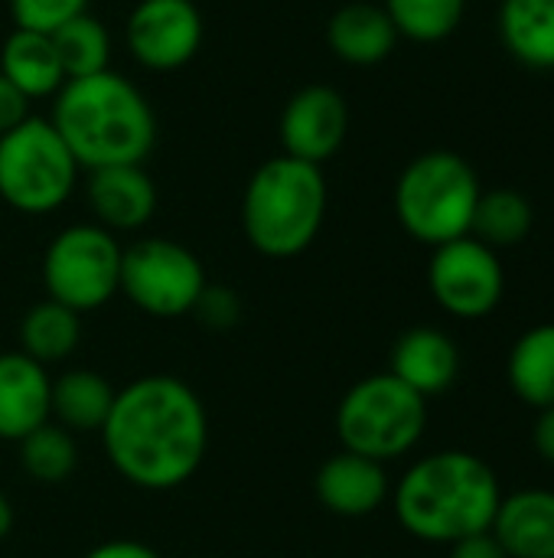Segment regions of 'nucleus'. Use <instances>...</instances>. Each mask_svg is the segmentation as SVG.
<instances>
[{
	"mask_svg": "<svg viewBox=\"0 0 554 558\" xmlns=\"http://www.w3.org/2000/svg\"><path fill=\"white\" fill-rule=\"evenodd\" d=\"M111 468L140 490H176L202 468L209 415L202 399L176 376L150 373L118 389L98 432Z\"/></svg>",
	"mask_w": 554,
	"mask_h": 558,
	"instance_id": "f257e3e1",
	"label": "nucleus"
},
{
	"mask_svg": "<svg viewBox=\"0 0 554 558\" xmlns=\"http://www.w3.org/2000/svg\"><path fill=\"white\" fill-rule=\"evenodd\" d=\"M503 487L496 471L473 451H434L418 458L392 490L402 530L431 546L490 533Z\"/></svg>",
	"mask_w": 554,
	"mask_h": 558,
	"instance_id": "f03ea898",
	"label": "nucleus"
},
{
	"mask_svg": "<svg viewBox=\"0 0 554 558\" xmlns=\"http://www.w3.org/2000/svg\"><path fill=\"white\" fill-rule=\"evenodd\" d=\"M52 128L82 170L144 163L157 144V118L147 95L121 72L65 78L52 95Z\"/></svg>",
	"mask_w": 554,
	"mask_h": 558,
	"instance_id": "7ed1b4c3",
	"label": "nucleus"
},
{
	"mask_svg": "<svg viewBox=\"0 0 554 558\" xmlns=\"http://www.w3.org/2000/svg\"><path fill=\"white\" fill-rule=\"evenodd\" d=\"M327 206L323 167L281 154L251 173L242 196V229L258 255L294 258L317 242Z\"/></svg>",
	"mask_w": 554,
	"mask_h": 558,
	"instance_id": "20e7f679",
	"label": "nucleus"
},
{
	"mask_svg": "<svg viewBox=\"0 0 554 558\" xmlns=\"http://www.w3.org/2000/svg\"><path fill=\"white\" fill-rule=\"evenodd\" d=\"M480 193V177L460 154L428 150L395 183V219L415 242L438 248L470 235Z\"/></svg>",
	"mask_w": 554,
	"mask_h": 558,
	"instance_id": "39448f33",
	"label": "nucleus"
},
{
	"mask_svg": "<svg viewBox=\"0 0 554 558\" xmlns=\"http://www.w3.org/2000/svg\"><path fill=\"white\" fill-rule=\"evenodd\" d=\"M428 428V399L392 373H376L349 386L336 405V438L343 451L379 464L398 461L418 448Z\"/></svg>",
	"mask_w": 554,
	"mask_h": 558,
	"instance_id": "423d86ee",
	"label": "nucleus"
},
{
	"mask_svg": "<svg viewBox=\"0 0 554 558\" xmlns=\"http://www.w3.org/2000/svg\"><path fill=\"white\" fill-rule=\"evenodd\" d=\"M78 163L49 118L29 114L0 137V199L23 216H49L69 203Z\"/></svg>",
	"mask_w": 554,
	"mask_h": 558,
	"instance_id": "0eeeda50",
	"label": "nucleus"
},
{
	"mask_svg": "<svg viewBox=\"0 0 554 558\" xmlns=\"http://www.w3.org/2000/svg\"><path fill=\"white\" fill-rule=\"evenodd\" d=\"M121 242L98 222H75L52 235L42 255V288L49 301L88 314L121 291Z\"/></svg>",
	"mask_w": 554,
	"mask_h": 558,
	"instance_id": "6e6552de",
	"label": "nucleus"
},
{
	"mask_svg": "<svg viewBox=\"0 0 554 558\" xmlns=\"http://www.w3.org/2000/svg\"><path fill=\"white\" fill-rule=\"evenodd\" d=\"M206 284L202 262L173 239H137L121 252V294L147 317L193 314Z\"/></svg>",
	"mask_w": 554,
	"mask_h": 558,
	"instance_id": "1a4fd4ad",
	"label": "nucleus"
},
{
	"mask_svg": "<svg viewBox=\"0 0 554 558\" xmlns=\"http://www.w3.org/2000/svg\"><path fill=\"white\" fill-rule=\"evenodd\" d=\"M428 288L444 314L457 320H483L503 304L506 268L500 252L473 235H464L431 252Z\"/></svg>",
	"mask_w": 554,
	"mask_h": 558,
	"instance_id": "9d476101",
	"label": "nucleus"
},
{
	"mask_svg": "<svg viewBox=\"0 0 554 558\" xmlns=\"http://www.w3.org/2000/svg\"><path fill=\"white\" fill-rule=\"evenodd\" d=\"M131 56L150 72L193 62L202 46V13L193 0H137L124 23Z\"/></svg>",
	"mask_w": 554,
	"mask_h": 558,
	"instance_id": "9b49d317",
	"label": "nucleus"
},
{
	"mask_svg": "<svg viewBox=\"0 0 554 558\" xmlns=\"http://www.w3.org/2000/svg\"><path fill=\"white\" fill-rule=\"evenodd\" d=\"M278 134L287 157L323 167L349 134V105L330 85H307L284 105Z\"/></svg>",
	"mask_w": 554,
	"mask_h": 558,
	"instance_id": "f8f14e48",
	"label": "nucleus"
},
{
	"mask_svg": "<svg viewBox=\"0 0 554 558\" xmlns=\"http://www.w3.org/2000/svg\"><path fill=\"white\" fill-rule=\"evenodd\" d=\"M313 494L333 517L362 520L392 497V481L385 464L353 451H340L320 464L313 477Z\"/></svg>",
	"mask_w": 554,
	"mask_h": 558,
	"instance_id": "ddd939ff",
	"label": "nucleus"
},
{
	"mask_svg": "<svg viewBox=\"0 0 554 558\" xmlns=\"http://www.w3.org/2000/svg\"><path fill=\"white\" fill-rule=\"evenodd\" d=\"M88 206L108 232H137L157 213V186L144 163L88 170Z\"/></svg>",
	"mask_w": 554,
	"mask_h": 558,
	"instance_id": "4468645a",
	"label": "nucleus"
},
{
	"mask_svg": "<svg viewBox=\"0 0 554 558\" xmlns=\"http://www.w3.org/2000/svg\"><path fill=\"white\" fill-rule=\"evenodd\" d=\"M52 376L42 363L20 350L0 353V441L20 445L26 435L52 422Z\"/></svg>",
	"mask_w": 554,
	"mask_h": 558,
	"instance_id": "2eb2a0df",
	"label": "nucleus"
},
{
	"mask_svg": "<svg viewBox=\"0 0 554 558\" xmlns=\"http://www.w3.org/2000/svg\"><path fill=\"white\" fill-rule=\"evenodd\" d=\"M389 373L402 379L418 396L431 399L447 392L460 376V350L454 337L438 327H411L405 330L389 356Z\"/></svg>",
	"mask_w": 554,
	"mask_h": 558,
	"instance_id": "dca6fc26",
	"label": "nucleus"
},
{
	"mask_svg": "<svg viewBox=\"0 0 554 558\" xmlns=\"http://www.w3.org/2000/svg\"><path fill=\"white\" fill-rule=\"evenodd\" d=\"M490 533L509 558H554V490L503 494Z\"/></svg>",
	"mask_w": 554,
	"mask_h": 558,
	"instance_id": "f3484780",
	"label": "nucleus"
},
{
	"mask_svg": "<svg viewBox=\"0 0 554 558\" xmlns=\"http://www.w3.org/2000/svg\"><path fill=\"white\" fill-rule=\"evenodd\" d=\"M327 43L336 59L349 65H379L382 59L392 56L398 33L385 13L382 3H346L330 16L327 26Z\"/></svg>",
	"mask_w": 554,
	"mask_h": 558,
	"instance_id": "a211bd4d",
	"label": "nucleus"
},
{
	"mask_svg": "<svg viewBox=\"0 0 554 558\" xmlns=\"http://www.w3.org/2000/svg\"><path fill=\"white\" fill-rule=\"evenodd\" d=\"M0 75L26 98H52L65 85L52 36L36 29H13L0 49Z\"/></svg>",
	"mask_w": 554,
	"mask_h": 558,
	"instance_id": "6ab92c4d",
	"label": "nucleus"
},
{
	"mask_svg": "<svg viewBox=\"0 0 554 558\" xmlns=\"http://www.w3.org/2000/svg\"><path fill=\"white\" fill-rule=\"evenodd\" d=\"M500 43L532 72H554V0H503Z\"/></svg>",
	"mask_w": 554,
	"mask_h": 558,
	"instance_id": "aec40b11",
	"label": "nucleus"
},
{
	"mask_svg": "<svg viewBox=\"0 0 554 558\" xmlns=\"http://www.w3.org/2000/svg\"><path fill=\"white\" fill-rule=\"evenodd\" d=\"M118 389L95 369H65L52 379L49 415L72 435H95L104 428Z\"/></svg>",
	"mask_w": 554,
	"mask_h": 558,
	"instance_id": "412c9836",
	"label": "nucleus"
},
{
	"mask_svg": "<svg viewBox=\"0 0 554 558\" xmlns=\"http://www.w3.org/2000/svg\"><path fill=\"white\" fill-rule=\"evenodd\" d=\"M506 379L516 399L535 412L554 405V320L529 327L509 350Z\"/></svg>",
	"mask_w": 554,
	"mask_h": 558,
	"instance_id": "4be33fe9",
	"label": "nucleus"
},
{
	"mask_svg": "<svg viewBox=\"0 0 554 558\" xmlns=\"http://www.w3.org/2000/svg\"><path fill=\"white\" fill-rule=\"evenodd\" d=\"M16 337H20V353H26L29 360L42 366L65 363L82 343V314L46 298L23 314Z\"/></svg>",
	"mask_w": 554,
	"mask_h": 558,
	"instance_id": "5701e85b",
	"label": "nucleus"
},
{
	"mask_svg": "<svg viewBox=\"0 0 554 558\" xmlns=\"http://www.w3.org/2000/svg\"><path fill=\"white\" fill-rule=\"evenodd\" d=\"M532 226H535V209H532L529 196L519 190L500 186V190L480 193L470 235L480 239L483 245H490L493 252H500V248L522 245L529 239Z\"/></svg>",
	"mask_w": 554,
	"mask_h": 558,
	"instance_id": "b1692460",
	"label": "nucleus"
},
{
	"mask_svg": "<svg viewBox=\"0 0 554 558\" xmlns=\"http://www.w3.org/2000/svg\"><path fill=\"white\" fill-rule=\"evenodd\" d=\"M16 448H20V468H23V474L29 481H36V484H42V487L65 484L75 474V468H78L75 435L65 432L56 422H46L42 428H36Z\"/></svg>",
	"mask_w": 554,
	"mask_h": 558,
	"instance_id": "393cba45",
	"label": "nucleus"
},
{
	"mask_svg": "<svg viewBox=\"0 0 554 558\" xmlns=\"http://www.w3.org/2000/svg\"><path fill=\"white\" fill-rule=\"evenodd\" d=\"M52 46H56L65 78L104 72L111 62V33L91 13H82V16L69 20L65 26H59L52 33Z\"/></svg>",
	"mask_w": 554,
	"mask_h": 558,
	"instance_id": "a878e982",
	"label": "nucleus"
},
{
	"mask_svg": "<svg viewBox=\"0 0 554 558\" xmlns=\"http://www.w3.org/2000/svg\"><path fill=\"white\" fill-rule=\"evenodd\" d=\"M398 36L415 43H441L457 33L467 0H382Z\"/></svg>",
	"mask_w": 554,
	"mask_h": 558,
	"instance_id": "bb28decb",
	"label": "nucleus"
},
{
	"mask_svg": "<svg viewBox=\"0 0 554 558\" xmlns=\"http://www.w3.org/2000/svg\"><path fill=\"white\" fill-rule=\"evenodd\" d=\"M91 0H10V13L16 29H36V33H56L69 20L88 13Z\"/></svg>",
	"mask_w": 554,
	"mask_h": 558,
	"instance_id": "cd10ccee",
	"label": "nucleus"
},
{
	"mask_svg": "<svg viewBox=\"0 0 554 558\" xmlns=\"http://www.w3.org/2000/svg\"><path fill=\"white\" fill-rule=\"evenodd\" d=\"M193 314L209 327V330H232L242 317V301L232 288L222 284H206V291L199 294Z\"/></svg>",
	"mask_w": 554,
	"mask_h": 558,
	"instance_id": "c85d7f7f",
	"label": "nucleus"
},
{
	"mask_svg": "<svg viewBox=\"0 0 554 558\" xmlns=\"http://www.w3.org/2000/svg\"><path fill=\"white\" fill-rule=\"evenodd\" d=\"M26 118H29V101L0 75V137Z\"/></svg>",
	"mask_w": 554,
	"mask_h": 558,
	"instance_id": "c756f323",
	"label": "nucleus"
},
{
	"mask_svg": "<svg viewBox=\"0 0 554 558\" xmlns=\"http://www.w3.org/2000/svg\"><path fill=\"white\" fill-rule=\"evenodd\" d=\"M82 558H160V553L137 539H108V543L88 549Z\"/></svg>",
	"mask_w": 554,
	"mask_h": 558,
	"instance_id": "7c9ffc66",
	"label": "nucleus"
},
{
	"mask_svg": "<svg viewBox=\"0 0 554 558\" xmlns=\"http://www.w3.org/2000/svg\"><path fill=\"white\" fill-rule=\"evenodd\" d=\"M451 558H509L506 549L493 539V533H480L451 546Z\"/></svg>",
	"mask_w": 554,
	"mask_h": 558,
	"instance_id": "2f4dec72",
	"label": "nucleus"
},
{
	"mask_svg": "<svg viewBox=\"0 0 554 558\" xmlns=\"http://www.w3.org/2000/svg\"><path fill=\"white\" fill-rule=\"evenodd\" d=\"M532 448L535 454L554 468V405L535 412V425H532Z\"/></svg>",
	"mask_w": 554,
	"mask_h": 558,
	"instance_id": "473e14b6",
	"label": "nucleus"
},
{
	"mask_svg": "<svg viewBox=\"0 0 554 558\" xmlns=\"http://www.w3.org/2000/svg\"><path fill=\"white\" fill-rule=\"evenodd\" d=\"M10 530H13V507H10L7 494L0 490V543L10 536Z\"/></svg>",
	"mask_w": 554,
	"mask_h": 558,
	"instance_id": "72a5a7b5",
	"label": "nucleus"
}]
</instances>
